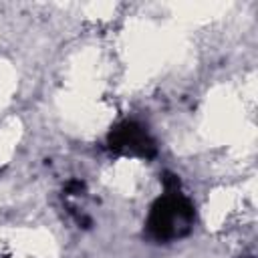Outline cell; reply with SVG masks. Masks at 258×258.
I'll return each instance as SVG.
<instances>
[{
    "label": "cell",
    "mask_w": 258,
    "mask_h": 258,
    "mask_svg": "<svg viewBox=\"0 0 258 258\" xmlns=\"http://www.w3.org/2000/svg\"><path fill=\"white\" fill-rule=\"evenodd\" d=\"M107 145L115 153L137 155V157H145V159H149L157 153V147H155V141L151 139V135L145 131L143 125H139L135 121H123V123L115 125L107 137Z\"/></svg>",
    "instance_id": "7a4b0ae2"
},
{
    "label": "cell",
    "mask_w": 258,
    "mask_h": 258,
    "mask_svg": "<svg viewBox=\"0 0 258 258\" xmlns=\"http://www.w3.org/2000/svg\"><path fill=\"white\" fill-rule=\"evenodd\" d=\"M163 183L165 194L153 202L145 228L149 238L157 242H171L189 234L196 220V212L191 202L179 191V179L175 175L165 173Z\"/></svg>",
    "instance_id": "6da1fadb"
}]
</instances>
